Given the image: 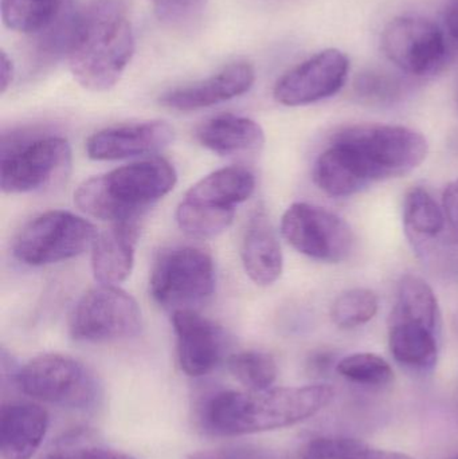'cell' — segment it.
Instances as JSON below:
<instances>
[{
  "mask_svg": "<svg viewBox=\"0 0 458 459\" xmlns=\"http://www.w3.org/2000/svg\"><path fill=\"white\" fill-rule=\"evenodd\" d=\"M40 459H137L126 453L99 446L62 447Z\"/></svg>",
  "mask_w": 458,
  "mask_h": 459,
  "instance_id": "obj_35",
  "label": "cell"
},
{
  "mask_svg": "<svg viewBox=\"0 0 458 459\" xmlns=\"http://www.w3.org/2000/svg\"><path fill=\"white\" fill-rule=\"evenodd\" d=\"M22 393L67 409L86 410L101 398L96 375L81 361L59 353L31 359L15 375Z\"/></svg>",
  "mask_w": 458,
  "mask_h": 459,
  "instance_id": "obj_6",
  "label": "cell"
},
{
  "mask_svg": "<svg viewBox=\"0 0 458 459\" xmlns=\"http://www.w3.org/2000/svg\"><path fill=\"white\" fill-rule=\"evenodd\" d=\"M134 53L131 19L121 0H94L81 13L70 50L74 80L91 91H107L120 81Z\"/></svg>",
  "mask_w": 458,
  "mask_h": 459,
  "instance_id": "obj_2",
  "label": "cell"
},
{
  "mask_svg": "<svg viewBox=\"0 0 458 459\" xmlns=\"http://www.w3.org/2000/svg\"><path fill=\"white\" fill-rule=\"evenodd\" d=\"M354 91L366 104L387 105L400 99L403 83L400 78L381 70H365L355 78Z\"/></svg>",
  "mask_w": 458,
  "mask_h": 459,
  "instance_id": "obj_32",
  "label": "cell"
},
{
  "mask_svg": "<svg viewBox=\"0 0 458 459\" xmlns=\"http://www.w3.org/2000/svg\"><path fill=\"white\" fill-rule=\"evenodd\" d=\"M445 24L452 37L458 39V0H449L446 4Z\"/></svg>",
  "mask_w": 458,
  "mask_h": 459,
  "instance_id": "obj_38",
  "label": "cell"
},
{
  "mask_svg": "<svg viewBox=\"0 0 458 459\" xmlns=\"http://www.w3.org/2000/svg\"><path fill=\"white\" fill-rule=\"evenodd\" d=\"M174 129L164 121H144L110 126L86 142V153L97 161L123 160L152 155L174 142Z\"/></svg>",
  "mask_w": 458,
  "mask_h": 459,
  "instance_id": "obj_14",
  "label": "cell"
},
{
  "mask_svg": "<svg viewBox=\"0 0 458 459\" xmlns=\"http://www.w3.org/2000/svg\"><path fill=\"white\" fill-rule=\"evenodd\" d=\"M99 232L83 218L54 210L34 218L19 232L13 255L29 266H45L75 258L93 247Z\"/></svg>",
  "mask_w": 458,
  "mask_h": 459,
  "instance_id": "obj_8",
  "label": "cell"
},
{
  "mask_svg": "<svg viewBox=\"0 0 458 459\" xmlns=\"http://www.w3.org/2000/svg\"><path fill=\"white\" fill-rule=\"evenodd\" d=\"M217 285L214 261L204 248L175 246L156 259L150 278L153 299L166 309H193L207 301Z\"/></svg>",
  "mask_w": 458,
  "mask_h": 459,
  "instance_id": "obj_7",
  "label": "cell"
},
{
  "mask_svg": "<svg viewBox=\"0 0 458 459\" xmlns=\"http://www.w3.org/2000/svg\"><path fill=\"white\" fill-rule=\"evenodd\" d=\"M156 16L166 23L179 24L195 18L207 0H150Z\"/></svg>",
  "mask_w": 458,
  "mask_h": 459,
  "instance_id": "obj_33",
  "label": "cell"
},
{
  "mask_svg": "<svg viewBox=\"0 0 458 459\" xmlns=\"http://www.w3.org/2000/svg\"><path fill=\"white\" fill-rule=\"evenodd\" d=\"M349 70L346 54L328 48L282 75L274 86V99L285 107H303L322 101L343 88Z\"/></svg>",
  "mask_w": 458,
  "mask_h": 459,
  "instance_id": "obj_12",
  "label": "cell"
},
{
  "mask_svg": "<svg viewBox=\"0 0 458 459\" xmlns=\"http://www.w3.org/2000/svg\"><path fill=\"white\" fill-rule=\"evenodd\" d=\"M3 140L0 187L4 194H29L61 182L72 166V148L59 136H11Z\"/></svg>",
  "mask_w": 458,
  "mask_h": 459,
  "instance_id": "obj_5",
  "label": "cell"
},
{
  "mask_svg": "<svg viewBox=\"0 0 458 459\" xmlns=\"http://www.w3.org/2000/svg\"><path fill=\"white\" fill-rule=\"evenodd\" d=\"M241 256L245 272L257 285H273L281 275L284 266L281 245L264 210L255 212L247 223Z\"/></svg>",
  "mask_w": 458,
  "mask_h": 459,
  "instance_id": "obj_18",
  "label": "cell"
},
{
  "mask_svg": "<svg viewBox=\"0 0 458 459\" xmlns=\"http://www.w3.org/2000/svg\"><path fill=\"white\" fill-rule=\"evenodd\" d=\"M281 232L298 253L316 261L336 264L349 258L354 248L351 228L338 215L314 204H292L282 217Z\"/></svg>",
  "mask_w": 458,
  "mask_h": 459,
  "instance_id": "obj_10",
  "label": "cell"
},
{
  "mask_svg": "<svg viewBox=\"0 0 458 459\" xmlns=\"http://www.w3.org/2000/svg\"><path fill=\"white\" fill-rule=\"evenodd\" d=\"M390 320L411 321L441 332L437 297L422 278L406 274L398 285L397 304Z\"/></svg>",
  "mask_w": 458,
  "mask_h": 459,
  "instance_id": "obj_25",
  "label": "cell"
},
{
  "mask_svg": "<svg viewBox=\"0 0 458 459\" xmlns=\"http://www.w3.org/2000/svg\"><path fill=\"white\" fill-rule=\"evenodd\" d=\"M255 81V67L246 62H236L207 80L169 91L160 102L169 109L194 112L242 96L252 89Z\"/></svg>",
  "mask_w": 458,
  "mask_h": 459,
  "instance_id": "obj_15",
  "label": "cell"
},
{
  "mask_svg": "<svg viewBox=\"0 0 458 459\" xmlns=\"http://www.w3.org/2000/svg\"><path fill=\"white\" fill-rule=\"evenodd\" d=\"M378 312V297L368 289L357 288L341 293L331 307V318L339 328L365 325Z\"/></svg>",
  "mask_w": 458,
  "mask_h": 459,
  "instance_id": "obj_30",
  "label": "cell"
},
{
  "mask_svg": "<svg viewBox=\"0 0 458 459\" xmlns=\"http://www.w3.org/2000/svg\"><path fill=\"white\" fill-rule=\"evenodd\" d=\"M382 50L398 69L419 77L437 73L448 56L443 30L417 16L393 19L382 34Z\"/></svg>",
  "mask_w": 458,
  "mask_h": 459,
  "instance_id": "obj_11",
  "label": "cell"
},
{
  "mask_svg": "<svg viewBox=\"0 0 458 459\" xmlns=\"http://www.w3.org/2000/svg\"><path fill=\"white\" fill-rule=\"evenodd\" d=\"M196 139L204 148L220 156L258 152L265 144V134L260 124L236 115L210 118L199 126Z\"/></svg>",
  "mask_w": 458,
  "mask_h": 459,
  "instance_id": "obj_19",
  "label": "cell"
},
{
  "mask_svg": "<svg viewBox=\"0 0 458 459\" xmlns=\"http://www.w3.org/2000/svg\"><path fill=\"white\" fill-rule=\"evenodd\" d=\"M300 459H414L403 453L370 446L359 439L320 437L304 445Z\"/></svg>",
  "mask_w": 458,
  "mask_h": 459,
  "instance_id": "obj_27",
  "label": "cell"
},
{
  "mask_svg": "<svg viewBox=\"0 0 458 459\" xmlns=\"http://www.w3.org/2000/svg\"><path fill=\"white\" fill-rule=\"evenodd\" d=\"M236 210L214 209L183 199L177 210L179 228L194 238H215L230 228Z\"/></svg>",
  "mask_w": 458,
  "mask_h": 459,
  "instance_id": "obj_28",
  "label": "cell"
},
{
  "mask_svg": "<svg viewBox=\"0 0 458 459\" xmlns=\"http://www.w3.org/2000/svg\"><path fill=\"white\" fill-rule=\"evenodd\" d=\"M327 385L268 388L264 391H222L203 410L204 428L218 436H245L289 428L322 411L333 401Z\"/></svg>",
  "mask_w": 458,
  "mask_h": 459,
  "instance_id": "obj_1",
  "label": "cell"
},
{
  "mask_svg": "<svg viewBox=\"0 0 458 459\" xmlns=\"http://www.w3.org/2000/svg\"><path fill=\"white\" fill-rule=\"evenodd\" d=\"M171 321L182 371L193 377L210 374L225 353L223 329L194 309L175 310Z\"/></svg>",
  "mask_w": 458,
  "mask_h": 459,
  "instance_id": "obj_13",
  "label": "cell"
},
{
  "mask_svg": "<svg viewBox=\"0 0 458 459\" xmlns=\"http://www.w3.org/2000/svg\"><path fill=\"white\" fill-rule=\"evenodd\" d=\"M457 104H458V93H457Z\"/></svg>",
  "mask_w": 458,
  "mask_h": 459,
  "instance_id": "obj_39",
  "label": "cell"
},
{
  "mask_svg": "<svg viewBox=\"0 0 458 459\" xmlns=\"http://www.w3.org/2000/svg\"><path fill=\"white\" fill-rule=\"evenodd\" d=\"M456 459H458V457Z\"/></svg>",
  "mask_w": 458,
  "mask_h": 459,
  "instance_id": "obj_40",
  "label": "cell"
},
{
  "mask_svg": "<svg viewBox=\"0 0 458 459\" xmlns=\"http://www.w3.org/2000/svg\"><path fill=\"white\" fill-rule=\"evenodd\" d=\"M142 328L136 299L115 285H101L83 294L69 320L70 336L83 342L132 339Z\"/></svg>",
  "mask_w": 458,
  "mask_h": 459,
  "instance_id": "obj_9",
  "label": "cell"
},
{
  "mask_svg": "<svg viewBox=\"0 0 458 459\" xmlns=\"http://www.w3.org/2000/svg\"><path fill=\"white\" fill-rule=\"evenodd\" d=\"M229 369L249 391L268 390L277 379L276 361L261 351H244L231 356Z\"/></svg>",
  "mask_w": 458,
  "mask_h": 459,
  "instance_id": "obj_29",
  "label": "cell"
},
{
  "mask_svg": "<svg viewBox=\"0 0 458 459\" xmlns=\"http://www.w3.org/2000/svg\"><path fill=\"white\" fill-rule=\"evenodd\" d=\"M81 13L75 11L74 2L69 0L62 8L59 15L45 29L37 34L30 35L31 38L32 61L38 66L54 64L62 56H69L77 34Z\"/></svg>",
  "mask_w": 458,
  "mask_h": 459,
  "instance_id": "obj_24",
  "label": "cell"
},
{
  "mask_svg": "<svg viewBox=\"0 0 458 459\" xmlns=\"http://www.w3.org/2000/svg\"><path fill=\"white\" fill-rule=\"evenodd\" d=\"M339 374L350 382L368 387L389 385L394 377L390 364L376 353H355L339 361Z\"/></svg>",
  "mask_w": 458,
  "mask_h": 459,
  "instance_id": "obj_31",
  "label": "cell"
},
{
  "mask_svg": "<svg viewBox=\"0 0 458 459\" xmlns=\"http://www.w3.org/2000/svg\"><path fill=\"white\" fill-rule=\"evenodd\" d=\"M389 345L401 366L430 371L437 364L440 332L411 321L390 320Z\"/></svg>",
  "mask_w": 458,
  "mask_h": 459,
  "instance_id": "obj_20",
  "label": "cell"
},
{
  "mask_svg": "<svg viewBox=\"0 0 458 459\" xmlns=\"http://www.w3.org/2000/svg\"><path fill=\"white\" fill-rule=\"evenodd\" d=\"M255 178L244 167H226L199 180L185 198L214 209L236 210L252 196Z\"/></svg>",
  "mask_w": 458,
  "mask_h": 459,
  "instance_id": "obj_21",
  "label": "cell"
},
{
  "mask_svg": "<svg viewBox=\"0 0 458 459\" xmlns=\"http://www.w3.org/2000/svg\"><path fill=\"white\" fill-rule=\"evenodd\" d=\"M443 210L452 238L458 243V179L449 183L444 191Z\"/></svg>",
  "mask_w": 458,
  "mask_h": 459,
  "instance_id": "obj_36",
  "label": "cell"
},
{
  "mask_svg": "<svg viewBox=\"0 0 458 459\" xmlns=\"http://www.w3.org/2000/svg\"><path fill=\"white\" fill-rule=\"evenodd\" d=\"M140 229L134 221L113 223L91 247V270L101 285H117L131 275Z\"/></svg>",
  "mask_w": 458,
  "mask_h": 459,
  "instance_id": "obj_17",
  "label": "cell"
},
{
  "mask_svg": "<svg viewBox=\"0 0 458 459\" xmlns=\"http://www.w3.org/2000/svg\"><path fill=\"white\" fill-rule=\"evenodd\" d=\"M185 459H280L276 453L253 445L220 447V449L203 450L193 453Z\"/></svg>",
  "mask_w": 458,
  "mask_h": 459,
  "instance_id": "obj_34",
  "label": "cell"
},
{
  "mask_svg": "<svg viewBox=\"0 0 458 459\" xmlns=\"http://www.w3.org/2000/svg\"><path fill=\"white\" fill-rule=\"evenodd\" d=\"M13 81V64L5 51L0 53V89L5 93Z\"/></svg>",
  "mask_w": 458,
  "mask_h": 459,
  "instance_id": "obj_37",
  "label": "cell"
},
{
  "mask_svg": "<svg viewBox=\"0 0 458 459\" xmlns=\"http://www.w3.org/2000/svg\"><path fill=\"white\" fill-rule=\"evenodd\" d=\"M333 142L351 152L370 185L409 174L427 159L429 150L419 132L381 124L346 126Z\"/></svg>",
  "mask_w": 458,
  "mask_h": 459,
  "instance_id": "obj_4",
  "label": "cell"
},
{
  "mask_svg": "<svg viewBox=\"0 0 458 459\" xmlns=\"http://www.w3.org/2000/svg\"><path fill=\"white\" fill-rule=\"evenodd\" d=\"M69 0H2V18L8 29L34 35L51 23Z\"/></svg>",
  "mask_w": 458,
  "mask_h": 459,
  "instance_id": "obj_26",
  "label": "cell"
},
{
  "mask_svg": "<svg viewBox=\"0 0 458 459\" xmlns=\"http://www.w3.org/2000/svg\"><path fill=\"white\" fill-rule=\"evenodd\" d=\"M48 428V411L38 404L13 402L3 406L0 414L2 459H31L42 445Z\"/></svg>",
  "mask_w": 458,
  "mask_h": 459,
  "instance_id": "obj_16",
  "label": "cell"
},
{
  "mask_svg": "<svg viewBox=\"0 0 458 459\" xmlns=\"http://www.w3.org/2000/svg\"><path fill=\"white\" fill-rule=\"evenodd\" d=\"M177 182L169 161L148 159L85 180L75 190L74 202L97 220L126 222L171 193Z\"/></svg>",
  "mask_w": 458,
  "mask_h": 459,
  "instance_id": "obj_3",
  "label": "cell"
},
{
  "mask_svg": "<svg viewBox=\"0 0 458 459\" xmlns=\"http://www.w3.org/2000/svg\"><path fill=\"white\" fill-rule=\"evenodd\" d=\"M403 225L413 248L451 234L444 210L424 188L409 191L403 204Z\"/></svg>",
  "mask_w": 458,
  "mask_h": 459,
  "instance_id": "obj_23",
  "label": "cell"
},
{
  "mask_svg": "<svg viewBox=\"0 0 458 459\" xmlns=\"http://www.w3.org/2000/svg\"><path fill=\"white\" fill-rule=\"evenodd\" d=\"M314 180L320 190L333 198H347L368 187L354 159L336 143L317 158Z\"/></svg>",
  "mask_w": 458,
  "mask_h": 459,
  "instance_id": "obj_22",
  "label": "cell"
}]
</instances>
